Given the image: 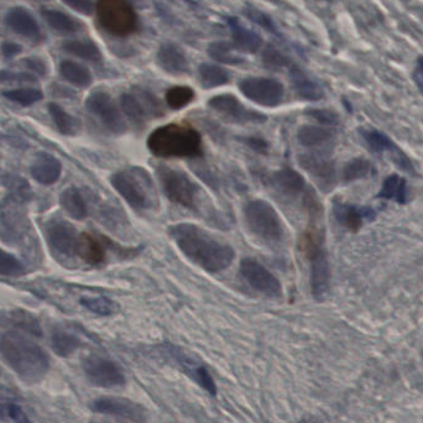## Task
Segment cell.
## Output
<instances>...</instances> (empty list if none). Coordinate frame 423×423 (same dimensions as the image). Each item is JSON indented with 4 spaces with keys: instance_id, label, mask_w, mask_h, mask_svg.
I'll list each match as a JSON object with an SVG mask.
<instances>
[{
    "instance_id": "obj_1",
    "label": "cell",
    "mask_w": 423,
    "mask_h": 423,
    "mask_svg": "<svg viewBox=\"0 0 423 423\" xmlns=\"http://www.w3.org/2000/svg\"><path fill=\"white\" fill-rule=\"evenodd\" d=\"M169 234L181 253L207 273H221L229 268L235 258V252L229 244L219 242L196 224H174L169 228Z\"/></svg>"
},
{
    "instance_id": "obj_2",
    "label": "cell",
    "mask_w": 423,
    "mask_h": 423,
    "mask_svg": "<svg viewBox=\"0 0 423 423\" xmlns=\"http://www.w3.org/2000/svg\"><path fill=\"white\" fill-rule=\"evenodd\" d=\"M0 354L16 375L29 384L40 382L50 367L46 351L19 330L6 332L0 338Z\"/></svg>"
},
{
    "instance_id": "obj_3",
    "label": "cell",
    "mask_w": 423,
    "mask_h": 423,
    "mask_svg": "<svg viewBox=\"0 0 423 423\" xmlns=\"http://www.w3.org/2000/svg\"><path fill=\"white\" fill-rule=\"evenodd\" d=\"M151 154L159 157H200L203 154L202 136L191 125H162L148 138Z\"/></svg>"
},
{
    "instance_id": "obj_4",
    "label": "cell",
    "mask_w": 423,
    "mask_h": 423,
    "mask_svg": "<svg viewBox=\"0 0 423 423\" xmlns=\"http://www.w3.org/2000/svg\"><path fill=\"white\" fill-rule=\"evenodd\" d=\"M110 183L120 196L136 211H145L157 204L155 186L149 172L140 167H129L115 172Z\"/></svg>"
},
{
    "instance_id": "obj_5",
    "label": "cell",
    "mask_w": 423,
    "mask_h": 423,
    "mask_svg": "<svg viewBox=\"0 0 423 423\" xmlns=\"http://www.w3.org/2000/svg\"><path fill=\"white\" fill-rule=\"evenodd\" d=\"M302 249L310 261L311 289L315 299H322L330 289V260L325 247V233L311 227L302 237Z\"/></svg>"
},
{
    "instance_id": "obj_6",
    "label": "cell",
    "mask_w": 423,
    "mask_h": 423,
    "mask_svg": "<svg viewBox=\"0 0 423 423\" xmlns=\"http://www.w3.org/2000/svg\"><path fill=\"white\" fill-rule=\"evenodd\" d=\"M97 16L105 32L124 37L136 32L139 18L129 0H98Z\"/></svg>"
},
{
    "instance_id": "obj_7",
    "label": "cell",
    "mask_w": 423,
    "mask_h": 423,
    "mask_svg": "<svg viewBox=\"0 0 423 423\" xmlns=\"http://www.w3.org/2000/svg\"><path fill=\"white\" fill-rule=\"evenodd\" d=\"M244 217L249 229L259 239L268 243H279L284 235L282 223L278 212L268 202L253 200L244 208Z\"/></svg>"
},
{
    "instance_id": "obj_8",
    "label": "cell",
    "mask_w": 423,
    "mask_h": 423,
    "mask_svg": "<svg viewBox=\"0 0 423 423\" xmlns=\"http://www.w3.org/2000/svg\"><path fill=\"white\" fill-rule=\"evenodd\" d=\"M156 172L162 191L171 202L187 209L196 211L201 190L186 172L167 166H159Z\"/></svg>"
},
{
    "instance_id": "obj_9",
    "label": "cell",
    "mask_w": 423,
    "mask_h": 423,
    "mask_svg": "<svg viewBox=\"0 0 423 423\" xmlns=\"http://www.w3.org/2000/svg\"><path fill=\"white\" fill-rule=\"evenodd\" d=\"M240 92L254 103L263 107H278L282 103L285 88L282 83L274 78L249 77L239 83Z\"/></svg>"
},
{
    "instance_id": "obj_10",
    "label": "cell",
    "mask_w": 423,
    "mask_h": 423,
    "mask_svg": "<svg viewBox=\"0 0 423 423\" xmlns=\"http://www.w3.org/2000/svg\"><path fill=\"white\" fill-rule=\"evenodd\" d=\"M239 273L253 289L268 297H280L282 294V286L279 279L263 263L254 259H243L240 261Z\"/></svg>"
},
{
    "instance_id": "obj_11",
    "label": "cell",
    "mask_w": 423,
    "mask_h": 423,
    "mask_svg": "<svg viewBox=\"0 0 423 423\" xmlns=\"http://www.w3.org/2000/svg\"><path fill=\"white\" fill-rule=\"evenodd\" d=\"M83 370L88 380L100 387L122 386L125 384L124 372L117 363L98 356H88L83 361Z\"/></svg>"
},
{
    "instance_id": "obj_12",
    "label": "cell",
    "mask_w": 423,
    "mask_h": 423,
    "mask_svg": "<svg viewBox=\"0 0 423 423\" xmlns=\"http://www.w3.org/2000/svg\"><path fill=\"white\" fill-rule=\"evenodd\" d=\"M86 108L96 115L112 133L122 134L126 130L124 119L108 93L94 92L91 94L86 100Z\"/></svg>"
},
{
    "instance_id": "obj_13",
    "label": "cell",
    "mask_w": 423,
    "mask_h": 423,
    "mask_svg": "<svg viewBox=\"0 0 423 423\" xmlns=\"http://www.w3.org/2000/svg\"><path fill=\"white\" fill-rule=\"evenodd\" d=\"M208 105L218 113L226 115L239 124H263L266 117L256 110L249 109L239 102V99L233 94H219L208 100Z\"/></svg>"
},
{
    "instance_id": "obj_14",
    "label": "cell",
    "mask_w": 423,
    "mask_h": 423,
    "mask_svg": "<svg viewBox=\"0 0 423 423\" xmlns=\"http://www.w3.org/2000/svg\"><path fill=\"white\" fill-rule=\"evenodd\" d=\"M92 410L96 412L114 416L129 422L144 423L146 419L145 408L140 403H134L128 398H99L92 403Z\"/></svg>"
},
{
    "instance_id": "obj_15",
    "label": "cell",
    "mask_w": 423,
    "mask_h": 423,
    "mask_svg": "<svg viewBox=\"0 0 423 423\" xmlns=\"http://www.w3.org/2000/svg\"><path fill=\"white\" fill-rule=\"evenodd\" d=\"M360 134L364 141L367 143L369 149H372L377 154H389L391 156L395 164L401 167L403 170L413 172V166L411 160L403 154L401 149H398L395 143L387 135L377 129H360Z\"/></svg>"
},
{
    "instance_id": "obj_16",
    "label": "cell",
    "mask_w": 423,
    "mask_h": 423,
    "mask_svg": "<svg viewBox=\"0 0 423 423\" xmlns=\"http://www.w3.org/2000/svg\"><path fill=\"white\" fill-rule=\"evenodd\" d=\"M46 233L48 243L56 252L66 256H73L77 254L79 235L71 223L57 219L48 224Z\"/></svg>"
},
{
    "instance_id": "obj_17",
    "label": "cell",
    "mask_w": 423,
    "mask_h": 423,
    "mask_svg": "<svg viewBox=\"0 0 423 423\" xmlns=\"http://www.w3.org/2000/svg\"><path fill=\"white\" fill-rule=\"evenodd\" d=\"M299 166L307 171L318 185L328 190L336 182V166L328 157L318 154H302L299 156Z\"/></svg>"
},
{
    "instance_id": "obj_18",
    "label": "cell",
    "mask_w": 423,
    "mask_h": 423,
    "mask_svg": "<svg viewBox=\"0 0 423 423\" xmlns=\"http://www.w3.org/2000/svg\"><path fill=\"white\" fill-rule=\"evenodd\" d=\"M6 24L11 32L34 41H40L44 37L41 27L35 16L32 15L30 11H26L25 8H11V11L6 13Z\"/></svg>"
},
{
    "instance_id": "obj_19",
    "label": "cell",
    "mask_w": 423,
    "mask_h": 423,
    "mask_svg": "<svg viewBox=\"0 0 423 423\" xmlns=\"http://www.w3.org/2000/svg\"><path fill=\"white\" fill-rule=\"evenodd\" d=\"M169 351H170L171 356L175 358L176 361L180 364L181 367H183L185 372L188 374V377H193V380L198 382V385L203 387L207 392H209L212 396L217 395L216 382L213 380L211 372H208L206 367L200 364L198 361L195 360L192 356L185 354L178 348L170 346Z\"/></svg>"
},
{
    "instance_id": "obj_20",
    "label": "cell",
    "mask_w": 423,
    "mask_h": 423,
    "mask_svg": "<svg viewBox=\"0 0 423 423\" xmlns=\"http://www.w3.org/2000/svg\"><path fill=\"white\" fill-rule=\"evenodd\" d=\"M30 172L39 183L50 186L60 178L63 172V164L55 156L42 151L35 157Z\"/></svg>"
},
{
    "instance_id": "obj_21",
    "label": "cell",
    "mask_w": 423,
    "mask_h": 423,
    "mask_svg": "<svg viewBox=\"0 0 423 423\" xmlns=\"http://www.w3.org/2000/svg\"><path fill=\"white\" fill-rule=\"evenodd\" d=\"M156 63L165 72L180 76L188 72V60L186 55L175 44H164L161 45L157 55Z\"/></svg>"
},
{
    "instance_id": "obj_22",
    "label": "cell",
    "mask_w": 423,
    "mask_h": 423,
    "mask_svg": "<svg viewBox=\"0 0 423 423\" xmlns=\"http://www.w3.org/2000/svg\"><path fill=\"white\" fill-rule=\"evenodd\" d=\"M337 221L351 232H358L364 221L372 219L375 213L369 207H358L344 203L334 204Z\"/></svg>"
},
{
    "instance_id": "obj_23",
    "label": "cell",
    "mask_w": 423,
    "mask_h": 423,
    "mask_svg": "<svg viewBox=\"0 0 423 423\" xmlns=\"http://www.w3.org/2000/svg\"><path fill=\"white\" fill-rule=\"evenodd\" d=\"M227 22L232 32L234 46L237 47V50L247 53H255L260 50V47L263 45V39L258 32L242 25L234 16L228 18Z\"/></svg>"
},
{
    "instance_id": "obj_24",
    "label": "cell",
    "mask_w": 423,
    "mask_h": 423,
    "mask_svg": "<svg viewBox=\"0 0 423 423\" xmlns=\"http://www.w3.org/2000/svg\"><path fill=\"white\" fill-rule=\"evenodd\" d=\"M107 239L82 233L78 237L77 254L89 265H100L105 260Z\"/></svg>"
},
{
    "instance_id": "obj_25",
    "label": "cell",
    "mask_w": 423,
    "mask_h": 423,
    "mask_svg": "<svg viewBox=\"0 0 423 423\" xmlns=\"http://www.w3.org/2000/svg\"><path fill=\"white\" fill-rule=\"evenodd\" d=\"M273 183L281 193L286 196H299L306 190V181L304 176L291 167H282L273 175Z\"/></svg>"
},
{
    "instance_id": "obj_26",
    "label": "cell",
    "mask_w": 423,
    "mask_h": 423,
    "mask_svg": "<svg viewBox=\"0 0 423 423\" xmlns=\"http://www.w3.org/2000/svg\"><path fill=\"white\" fill-rule=\"evenodd\" d=\"M289 77L294 84V91L297 92L299 97L306 100L315 102L325 97V91L320 87L315 79L308 77L302 70L299 67L291 66L289 67Z\"/></svg>"
},
{
    "instance_id": "obj_27",
    "label": "cell",
    "mask_w": 423,
    "mask_h": 423,
    "mask_svg": "<svg viewBox=\"0 0 423 423\" xmlns=\"http://www.w3.org/2000/svg\"><path fill=\"white\" fill-rule=\"evenodd\" d=\"M60 203L70 217L83 221L88 217L87 202L76 187H70L61 193Z\"/></svg>"
},
{
    "instance_id": "obj_28",
    "label": "cell",
    "mask_w": 423,
    "mask_h": 423,
    "mask_svg": "<svg viewBox=\"0 0 423 423\" xmlns=\"http://www.w3.org/2000/svg\"><path fill=\"white\" fill-rule=\"evenodd\" d=\"M41 15L48 25L53 30L63 34H76L82 30V22L74 19L73 16L68 15L63 11H55V9H47L44 8Z\"/></svg>"
},
{
    "instance_id": "obj_29",
    "label": "cell",
    "mask_w": 423,
    "mask_h": 423,
    "mask_svg": "<svg viewBox=\"0 0 423 423\" xmlns=\"http://www.w3.org/2000/svg\"><path fill=\"white\" fill-rule=\"evenodd\" d=\"M334 138L333 131L315 125H304L299 129L297 139L299 144L306 148H320L330 144Z\"/></svg>"
},
{
    "instance_id": "obj_30",
    "label": "cell",
    "mask_w": 423,
    "mask_h": 423,
    "mask_svg": "<svg viewBox=\"0 0 423 423\" xmlns=\"http://www.w3.org/2000/svg\"><path fill=\"white\" fill-rule=\"evenodd\" d=\"M198 78L202 87L211 89L227 84L230 81V74L222 66L213 63H202L198 67Z\"/></svg>"
},
{
    "instance_id": "obj_31",
    "label": "cell",
    "mask_w": 423,
    "mask_h": 423,
    "mask_svg": "<svg viewBox=\"0 0 423 423\" xmlns=\"http://www.w3.org/2000/svg\"><path fill=\"white\" fill-rule=\"evenodd\" d=\"M60 73L67 82L72 83L73 86L86 88L92 83V74L86 66L81 63H74L71 60H65L60 63Z\"/></svg>"
},
{
    "instance_id": "obj_32",
    "label": "cell",
    "mask_w": 423,
    "mask_h": 423,
    "mask_svg": "<svg viewBox=\"0 0 423 423\" xmlns=\"http://www.w3.org/2000/svg\"><path fill=\"white\" fill-rule=\"evenodd\" d=\"M379 198L393 201L403 204L408 201V186L406 181L401 176L391 175L387 177L382 183V190L377 195Z\"/></svg>"
},
{
    "instance_id": "obj_33",
    "label": "cell",
    "mask_w": 423,
    "mask_h": 423,
    "mask_svg": "<svg viewBox=\"0 0 423 423\" xmlns=\"http://www.w3.org/2000/svg\"><path fill=\"white\" fill-rule=\"evenodd\" d=\"M65 51L71 53L73 56L79 57L84 61L97 63L102 60V52L99 47L91 41L83 40H70L63 45Z\"/></svg>"
},
{
    "instance_id": "obj_34",
    "label": "cell",
    "mask_w": 423,
    "mask_h": 423,
    "mask_svg": "<svg viewBox=\"0 0 423 423\" xmlns=\"http://www.w3.org/2000/svg\"><path fill=\"white\" fill-rule=\"evenodd\" d=\"M1 181L6 190L11 192V198L20 203L32 201L34 192L25 178L14 174H6L1 177Z\"/></svg>"
},
{
    "instance_id": "obj_35",
    "label": "cell",
    "mask_w": 423,
    "mask_h": 423,
    "mask_svg": "<svg viewBox=\"0 0 423 423\" xmlns=\"http://www.w3.org/2000/svg\"><path fill=\"white\" fill-rule=\"evenodd\" d=\"M48 113L53 119L57 129L63 135H74L79 129V120L68 114L65 109L56 103H50L47 105Z\"/></svg>"
},
{
    "instance_id": "obj_36",
    "label": "cell",
    "mask_w": 423,
    "mask_h": 423,
    "mask_svg": "<svg viewBox=\"0 0 423 423\" xmlns=\"http://www.w3.org/2000/svg\"><path fill=\"white\" fill-rule=\"evenodd\" d=\"M208 56L214 61L229 66H237L244 63L243 58L234 52V47L226 41H214L208 46Z\"/></svg>"
},
{
    "instance_id": "obj_37",
    "label": "cell",
    "mask_w": 423,
    "mask_h": 423,
    "mask_svg": "<svg viewBox=\"0 0 423 423\" xmlns=\"http://www.w3.org/2000/svg\"><path fill=\"white\" fill-rule=\"evenodd\" d=\"M79 344L81 341L77 337L65 330H55L52 333L51 346L57 356L63 358L72 356L73 353L79 348Z\"/></svg>"
},
{
    "instance_id": "obj_38",
    "label": "cell",
    "mask_w": 423,
    "mask_h": 423,
    "mask_svg": "<svg viewBox=\"0 0 423 423\" xmlns=\"http://www.w3.org/2000/svg\"><path fill=\"white\" fill-rule=\"evenodd\" d=\"M120 108L130 122L135 125H143L148 119V115L145 113L139 99L133 93H124L120 96Z\"/></svg>"
},
{
    "instance_id": "obj_39",
    "label": "cell",
    "mask_w": 423,
    "mask_h": 423,
    "mask_svg": "<svg viewBox=\"0 0 423 423\" xmlns=\"http://www.w3.org/2000/svg\"><path fill=\"white\" fill-rule=\"evenodd\" d=\"M374 172L375 169L370 161L358 157L346 162V165L343 169V180L344 182H353L374 175Z\"/></svg>"
},
{
    "instance_id": "obj_40",
    "label": "cell",
    "mask_w": 423,
    "mask_h": 423,
    "mask_svg": "<svg viewBox=\"0 0 423 423\" xmlns=\"http://www.w3.org/2000/svg\"><path fill=\"white\" fill-rule=\"evenodd\" d=\"M1 94L6 99H9L14 103L20 104L22 107H30L44 98L42 91L37 88H18V89L6 91Z\"/></svg>"
},
{
    "instance_id": "obj_41",
    "label": "cell",
    "mask_w": 423,
    "mask_h": 423,
    "mask_svg": "<svg viewBox=\"0 0 423 423\" xmlns=\"http://www.w3.org/2000/svg\"><path fill=\"white\" fill-rule=\"evenodd\" d=\"M166 103L171 109L185 108L195 99V91L187 86H176L166 92Z\"/></svg>"
},
{
    "instance_id": "obj_42",
    "label": "cell",
    "mask_w": 423,
    "mask_h": 423,
    "mask_svg": "<svg viewBox=\"0 0 423 423\" xmlns=\"http://www.w3.org/2000/svg\"><path fill=\"white\" fill-rule=\"evenodd\" d=\"M133 94L136 98L139 99V102L143 105L148 118H159L161 115H164L162 104H161L155 94H152L149 91L143 89V88H135Z\"/></svg>"
},
{
    "instance_id": "obj_43",
    "label": "cell",
    "mask_w": 423,
    "mask_h": 423,
    "mask_svg": "<svg viewBox=\"0 0 423 423\" xmlns=\"http://www.w3.org/2000/svg\"><path fill=\"white\" fill-rule=\"evenodd\" d=\"M81 305L91 311L92 313L99 315H110L118 311V306L110 299L99 296V297H82Z\"/></svg>"
},
{
    "instance_id": "obj_44",
    "label": "cell",
    "mask_w": 423,
    "mask_h": 423,
    "mask_svg": "<svg viewBox=\"0 0 423 423\" xmlns=\"http://www.w3.org/2000/svg\"><path fill=\"white\" fill-rule=\"evenodd\" d=\"M25 274V266L14 255L0 249V276L18 278Z\"/></svg>"
},
{
    "instance_id": "obj_45",
    "label": "cell",
    "mask_w": 423,
    "mask_h": 423,
    "mask_svg": "<svg viewBox=\"0 0 423 423\" xmlns=\"http://www.w3.org/2000/svg\"><path fill=\"white\" fill-rule=\"evenodd\" d=\"M263 63L266 67L271 70H281V68L291 67V60L280 52L276 47L268 45L263 52Z\"/></svg>"
},
{
    "instance_id": "obj_46",
    "label": "cell",
    "mask_w": 423,
    "mask_h": 423,
    "mask_svg": "<svg viewBox=\"0 0 423 423\" xmlns=\"http://www.w3.org/2000/svg\"><path fill=\"white\" fill-rule=\"evenodd\" d=\"M11 320L19 330L32 333L34 336H41V327L32 315L26 313L24 311H15L11 313Z\"/></svg>"
},
{
    "instance_id": "obj_47",
    "label": "cell",
    "mask_w": 423,
    "mask_h": 423,
    "mask_svg": "<svg viewBox=\"0 0 423 423\" xmlns=\"http://www.w3.org/2000/svg\"><path fill=\"white\" fill-rule=\"evenodd\" d=\"M244 14L247 15L249 20L254 21L255 24L261 26L266 32H271V34L280 37L279 30H278V27L275 25L274 21H273V19L270 16L263 13V11H259L258 9H254V8H248V9H245Z\"/></svg>"
},
{
    "instance_id": "obj_48",
    "label": "cell",
    "mask_w": 423,
    "mask_h": 423,
    "mask_svg": "<svg viewBox=\"0 0 423 423\" xmlns=\"http://www.w3.org/2000/svg\"><path fill=\"white\" fill-rule=\"evenodd\" d=\"M0 419H11L14 423H32L15 403H0Z\"/></svg>"
},
{
    "instance_id": "obj_49",
    "label": "cell",
    "mask_w": 423,
    "mask_h": 423,
    "mask_svg": "<svg viewBox=\"0 0 423 423\" xmlns=\"http://www.w3.org/2000/svg\"><path fill=\"white\" fill-rule=\"evenodd\" d=\"M306 114L312 119L317 120L320 124L338 125L339 124V117L334 112L328 109H310Z\"/></svg>"
},
{
    "instance_id": "obj_50",
    "label": "cell",
    "mask_w": 423,
    "mask_h": 423,
    "mask_svg": "<svg viewBox=\"0 0 423 423\" xmlns=\"http://www.w3.org/2000/svg\"><path fill=\"white\" fill-rule=\"evenodd\" d=\"M37 77L34 73L0 71V83H34Z\"/></svg>"
},
{
    "instance_id": "obj_51",
    "label": "cell",
    "mask_w": 423,
    "mask_h": 423,
    "mask_svg": "<svg viewBox=\"0 0 423 423\" xmlns=\"http://www.w3.org/2000/svg\"><path fill=\"white\" fill-rule=\"evenodd\" d=\"M66 6L81 13L83 15H91L94 11V4L92 0H63Z\"/></svg>"
},
{
    "instance_id": "obj_52",
    "label": "cell",
    "mask_w": 423,
    "mask_h": 423,
    "mask_svg": "<svg viewBox=\"0 0 423 423\" xmlns=\"http://www.w3.org/2000/svg\"><path fill=\"white\" fill-rule=\"evenodd\" d=\"M240 141H243L244 144L249 146L254 151H256L259 154H266L268 152V141H265L261 138H258V136H244V138H240Z\"/></svg>"
},
{
    "instance_id": "obj_53",
    "label": "cell",
    "mask_w": 423,
    "mask_h": 423,
    "mask_svg": "<svg viewBox=\"0 0 423 423\" xmlns=\"http://www.w3.org/2000/svg\"><path fill=\"white\" fill-rule=\"evenodd\" d=\"M24 65H25V67L27 70H30L32 72L37 73L39 76H45L47 73V67L45 63L40 60V58H37V57H27L25 58L24 61Z\"/></svg>"
},
{
    "instance_id": "obj_54",
    "label": "cell",
    "mask_w": 423,
    "mask_h": 423,
    "mask_svg": "<svg viewBox=\"0 0 423 423\" xmlns=\"http://www.w3.org/2000/svg\"><path fill=\"white\" fill-rule=\"evenodd\" d=\"M0 50H1L3 56L6 57V58H11V57H15L16 55L20 53L21 46L15 42L4 41L1 44Z\"/></svg>"
},
{
    "instance_id": "obj_55",
    "label": "cell",
    "mask_w": 423,
    "mask_h": 423,
    "mask_svg": "<svg viewBox=\"0 0 423 423\" xmlns=\"http://www.w3.org/2000/svg\"><path fill=\"white\" fill-rule=\"evenodd\" d=\"M413 81L417 84L418 89L423 93V57L418 60L417 66L415 68Z\"/></svg>"
},
{
    "instance_id": "obj_56",
    "label": "cell",
    "mask_w": 423,
    "mask_h": 423,
    "mask_svg": "<svg viewBox=\"0 0 423 423\" xmlns=\"http://www.w3.org/2000/svg\"><path fill=\"white\" fill-rule=\"evenodd\" d=\"M299 423H322L318 419H315V418H305V419H302Z\"/></svg>"
}]
</instances>
